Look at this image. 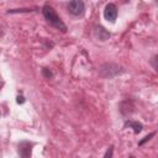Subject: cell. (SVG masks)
<instances>
[{
	"mask_svg": "<svg viewBox=\"0 0 158 158\" xmlns=\"http://www.w3.org/2000/svg\"><path fill=\"white\" fill-rule=\"evenodd\" d=\"M42 14H43L44 19L47 20V22H48L49 25H52L53 27H56L57 30H59V31H62V32H67V26H65V23L60 20V17L57 15V12L54 11V9H53L51 5L46 4V5L42 7Z\"/></svg>",
	"mask_w": 158,
	"mask_h": 158,
	"instance_id": "6da1fadb",
	"label": "cell"
},
{
	"mask_svg": "<svg viewBox=\"0 0 158 158\" xmlns=\"http://www.w3.org/2000/svg\"><path fill=\"white\" fill-rule=\"evenodd\" d=\"M121 72H122V68L118 67L117 64H114V63H105L104 65H101L99 74H100L102 78H114L115 75L120 74Z\"/></svg>",
	"mask_w": 158,
	"mask_h": 158,
	"instance_id": "7a4b0ae2",
	"label": "cell"
},
{
	"mask_svg": "<svg viewBox=\"0 0 158 158\" xmlns=\"http://www.w3.org/2000/svg\"><path fill=\"white\" fill-rule=\"evenodd\" d=\"M85 5L83 0H70L68 4V11L74 16H80L84 14Z\"/></svg>",
	"mask_w": 158,
	"mask_h": 158,
	"instance_id": "3957f363",
	"label": "cell"
},
{
	"mask_svg": "<svg viewBox=\"0 0 158 158\" xmlns=\"http://www.w3.org/2000/svg\"><path fill=\"white\" fill-rule=\"evenodd\" d=\"M104 17L109 21V22H115L116 17H117V7L115 4L110 2L105 6L104 9Z\"/></svg>",
	"mask_w": 158,
	"mask_h": 158,
	"instance_id": "277c9868",
	"label": "cell"
},
{
	"mask_svg": "<svg viewBox=\"0 0 158 158\" xmlns=\"http://www.w3.org/2000/svg\"><path fill=\"white\" fill-rule=\"evenodd\" d=\"M32 143L27 142V141H23L19 144V154L20 157H23V158H27L31 156V151H32Z\"/></svg>",
	"mask_w": 158,
	"mask_h": 158,
	"instance_id": "5b68a950",
	"label": "cell"
},
{
	"mask_svg": "<svg viewBox=\"0 0 158 158\" xmlns=\"http://www.w3.org/2000/svg\"><path fill=\"white\" fill-rule=\"evenodd\" d=\"M94 36L98 38V40H100V41H106L109 37H110V32L109 31H106L102 26H95L94 27Z\"/></svg>",
	"mask_w": 158,
	"mask_h": 158,
	"instance_id": "8992f818",
	"label": "cell"
},
{
	"mask_svg": "<svg viewBox=\"0 0 158 158\" xmlns=\"http://www.w3.org/2000/svg\"><path fill=\"white\" fill-rule=\"evenodd\" d=\"M133 109H135V106H133L132 101H130V100H125V101H122V102L120 104V111H121V114L125 115V116L131 115V114L133 112Z\"/></svg>",
	"mask_w": 158,
	"mask_h": 158,
	"instance_id": "52a82bcc",
	"label": "cell"
},
{
	"mask_svg": "<svg viewBox=\"0 0 158 158\" xmlns=\"http://www.w3.org/2000/svg\"><path fill=\"white\" fill-rule=\"evenodd\" d=\"M125 127L132 128L135 133H139V132L142 131V128H143V126H142V123H141V122L131 121V120H128V121H126V122H125Z\"/></svg>",
	"mask_w": 158,
	"mask_h": 158,
	"instance_id": "ba28073f",
	"label": "cell"
},
{
	"mask_svg": "<svg viewBox=\"0 0 158 158\" xmlns=\"http://www.w3.org/2000/svg\"><path fill=\"white\" fill-rule=\"evenodd\" d=\"M154 135H156V132H152V133H149V135H148V136H146V137H144L142 141H139V142H138V144H139V146H142L143 143H146L147 141H149V139H151V138H152Z\"/></svg>",
	"mask_w": 158,
	"mask_h": 158,
	"instance_id": "9c48e42d",
	"label": "cell"
},
{
	"mask_svg": "<svg viewBox=\"0 0 158 158\" xmlns=\"http://www.w3.org/2000/svg\"><path fill=\"white\" fill-rule=\"evenodd\" d=\"M42 74L47 78V79H49V78H52V72L49 70V69H47V68H43L42 69Z\"/></svg>",
	"mask_w": 158,
	"mask_h": 158,
	"instance_id": "30bf717a",
	"label": "cell"
},
{
	"mask_svg": "<svg viewBox=\"0 0 158 158\" xmlns=\"http://www.w3.org/2000/svg\"><path fill=\"white\" fill-rule=\"evenodd\" d=\"M104 157H105V158H107V157H112V147H110V148L107 149V152L105 153Z\"/></svg>",
	"mask_w": 158,
	"mask_h": 158,
	"instance_id": "8fae6325",
	"label": "cell"
},
{
	"mask_svg": "<svg viewBox=\"0 0 158 158\" xmlns=\"http://www.w3.org/2000/svg\"><path fill=\"white\" fill-rule=\"evenodd\" d=\"M19 104H22V102H25V99H23V96H17V100H16Z\"/></svg>",
	"mask_w": 158,
	"mask_h": 158,
	"instance_id": "7c38bea8",
	"label": "cell"
}]
</instances>
